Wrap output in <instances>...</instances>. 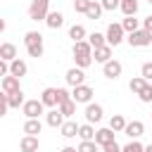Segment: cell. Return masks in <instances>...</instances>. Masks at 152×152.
Segmentation results:
<instances>
[{
  "label": "cell",
  "instance_id": "cell-1",
  "mask_svg": "<svg viewBox=\"0 0 152 152\" xmlns=\"http://www.w3.org/2000/svg\"><path fill=\"white\" fill-rule=\"evenodd\" d=\"M74 59H76V66L78 69H86L93 64V45L88 40H81V43H74Z\"/></svg>",
  "mask_w": 152,
  "mask_h": 152
},
{
  "label": "cell",
  "instance_id": "cell-2",
  "mask_svg": "<svg viewBox=\"0 0 152 152\" xmlns=\"http://www.w3.org/2000/svg\"><path fill=\"white\" fill-rule=\"evenodd\" d=\"M24 45H26V52L31 55V57H43V36L38 33V31H26V36H24Z\"/></svg>",
  "mask_w": 152,
  "mask_h": 152
},
{
  "label": "cell",
  "instance_id": "cell-3",
  "mask_svg": "<svg viewBox=\"0 0 152 152\" xmlns=\"http://www.w3.org/2000/svg\"><path fill=\"white\" fill-rule=\"evenodd\" d=\"M50 0H31V5H28V19H33V21H45L48 19V14H50Z\"/></svg>",
  "mask_w": 152,
  "mask_h": 152
},
{
  "label": "cell",
  "instance_id": "cell-4",
  "mask_svg": "<svg viewBox=\"0 0 152 152\" xmlns=\"http://www.w3.org/2000/svg\"><path fill=\"white\" fill-rule=\"evenodd\" d=\"M126 40L131 43V48H145V45L152 43V33H147L145 28H138L135 33H128Z\"/></svg>",
  "mask_w": 152,
  "mask_h": 152
},
{
  "label": "cell",
  "instance_id": "cell-5",
  "mask_svg": "<svg viewBox=\"0 0 152 152\" xmlns=\"http://www.w3.org/2000/svg\"><path fill=\"white\" fill-rule=\"evenodd\" d=\"M93 95H95V93H93V88L83 83V86H76V88H74V93H71V100H74L76 104H78V102H83V104H90Z\"/></svg>",
  "mask_w": 152,
  "mask_h": 152
},
{
  "label": "cell",
  "instance_id": "cell-6",
  "mask_svg": "<svg viewBox=\"0 0 152 152\" xmlns=\"http://www.w3.org/2000/svg\"><path fill=\"white\" fill-rule=\"evenodd\" d=\"M124 40V26L121 24H109L107 26V45H119Z\"/></svg>",
  "mask_w": 152,
  "mask_h": 152
},
{
  "label": "cell",
  "instance_id": "cell-7",
  "mask_svg": "<svg viewBox=\"0 0 152 152\" xmlns=\"http://www.w3.org/2000/svg\"><path fill=\"white\" fill-rule=\"evenodd\" d=\"M43 107H45V104H43L40 100H26L21 109H24L26 119H38V116L43 114Z\"/></svg>",
  "mask_w": 152,
  "mask_h": 152
},
{
  "label": "cell",
  "instance_id": "cell-8",
  "mask_svg": "<svg viewBox=\"0 0 152 152\" xmlns=\"http://www.w3.org/2000/svg\"><path fill=\"white\" fill-rule=\"evenodd\" d=\"M121 71H124V66H121V62H116V59H109L107 64H102V74L107 76V78H119L121 76Z\"/></svg>",
  "mask_w": 152,
  "mask_h": 152
},
{
  "label": "cell",
  "instance_id": "cell-9",
  "mask_svg": "<svg viewBox=\"0 0 152 152\" xmlns=\"http://www.w3.org/2000/svg\"><path fill=\"white\" fill-rule=\"evenodd\" d=\"M64 78H66V83H69V86H74V88H76V86H83L86 74H83V69L74 66V69H69V71H66V76H64Z\"/></svg>",
  "mask_w": 152,
  "mask_h": 152
},
{
  "label": "cell",
  "instance_id": "cell-10",
  "mask_svg": "<svg viewBox=\"0 0 152 152\" xmlns=\"http://www.w3.org/2000/svg\"><path fill=\"white\" fill-rule=\"evenodd\" d=\"M0 86H2V93H7V95H12V93H19L21 88H19V78L17 76H2V81H0Z\"/></svg>",
  "mask_w": 152,
  "mask_h": 152
},
{
  "label": "cell",
  "instance_id": "cell-11",
  "mask_svg": "<svg viewBox=\"0 0 152 152\" xmlns=\"http://www.w3.org/2000/svg\"><path fill=\"white\" fill-rule=\"evenodd\" d=\"M86 121H88V124H97V121H102V107L90 102V104L86 107Z\"/></svg>",
  "mask_w": 152,
  "mask_h": 152
},
{
  "label": "cell",
  "instance_id": "cell-12",
  "mask_svg": "<svg viewBox=\"0 0 152 152\" xmlns=\"http://www.w3.org/2000/svg\"><path fill=\"white\" fill-rule=\"evenodd\" d=\"M64 119H66V116H64L59 109H50L48 116H45L48 126H52V128H62V126H64Z\"/></svg>",
  "mask_w": 152,
  "mask_h": 152
},
{
  "label": "cell",
  "instance_id": "cell-13",
  "mask_svg": "<svg viewBox=\"0 0 152 152\" xmlns=\"http://www.w3.org/2000/svg\"><path fill=\"white\" fill-rule=\"evenodd\" d=\"M124 133L135 140V138H140V135L145 133V124H142V121H131V124H126V131H124Z\"/></svg>",
  "mask_w": 152,
  "mask_h": 152
},
{
  "label": "cell",
  "instance_id": "cell-14",
  "mask_svg": "<svg viewBox=\"0 0 152 152\" xmlns=\"http://www.w3.org/2000/svg\"><path fill=\"white\" fill-rule=\"evenodd\" d=\"M26 71H28V66H26V62L24 59H14V62H10V74L12 76H17V78H21V76H26Z\"/></svg>",
  "mask_w": 152,
  "mask_h": 152
},
{
  "label": "cell",
  "instance_id": "cell-15",
  "mask_svg": "<svg viewBox=\"0 0 152 152\" xmlns=\"http://www.w3.org/2000/svg\"><path fill=\"white\" fill-rule=\"evenodd\" d=\"M95 142L97 145H107V142H114V131L112 128H97V133H95Z\"/></svg>",
  "mask_w": 152,
  "mask_h": 152
},
{
  "label": "cell",
  "instance_id": "cell-16",
  "mask_svg": "<svg viewBox=\"0 0 152 152\" xmlns=\"http://www.w3.org/2000/svg\"><path fill=\"white\" fill-rule=\"evenodd\" d=\"M19 150L21 152H38V138L36 135H24L21 142H19Z\"/></svg>",
  "mask_w": 152,
  "mask_h": 152
},
{
  "label": "cell",
  "instance_id": "cell-17",
  "mask_svg": "<svg viewBox=\"0 0 152 152\" xmlns=\"http://www.w3.org/2000/svg\"><path fill=\"white\" fill-rule=\"evenodd\" d=\"M0 59L14 62V59H17V48H14L12 43H2V45H0Z\"/></svg>",
  "mask_w": 152,
  "mask_h": 152
},
{
  "label": "cell",
  "instance_id": "cell-18",
  "mask_svg": "<svg viewBox=\"0 0 152 152\" xmlns=\"http://www.w3.org/2000/svg\"><path fill=\"white\" fill-rule=\"evenodd\" d=\"M40 102L45 107H55L57 104V88H45L43 95H40Z\"/></svg>",
  "mask_w": 152,
  "mask_h": 152
},
{
  "label": "cell",
  "instance_id": "cell-19",
  "mask_svg": "<svg viewBox=\"0 0 152 152\" xmlns=\"http://www.w3.org/2000/svg\"><path fill=\"white\" fill-rule=\"evenodd\" d=\"M126 124H128V121H126L121 114H114V116L109 119V128H112L114 133H121V131H126Z\"/></svg>",
  "mask_w": 152,
  "mask_h": 152
},
{
  "label": "cell",
  "instance_id": "cell-20",
  "mask_svg": "<svg viewBox=\"0 0 152 152\" xmlns=\"http://www.w3.org/2000/svg\"><path fill=\"white\" fill-rule=\"evenodd\" d=\"M40 128H43V124L38 119H26V124H24V133L26 135H38Z\"/></svg>",
  "mask_w": 152,
  "mask_h": 152
},
{
  "label": "cell",
  "instance_id": "cell-21",
  "mask_svg": "<svg viewBox=\"0 0 152 152\" xmlns=\"http://www.w3.org/2000/svg\"><path fill=\"white\" fill-rule=\"evenodd\" d=\"M78 128H81V126H78L76 121H64V126H62L59 131H62L64 138H76V135H78Z\"/></svg>",
  "mask_w": 152,
  "mask_h": 152
},
{
  "label": "cell",
  "instance_id": "cell-22",
  "mask_svg": "<svg viewBox=\"0 0 152 152\" xmlns=\"http://www.w3.org/2000/svg\"><path fill=\"white\" fill-rule=\"evenodd\" d=\"M45 24H48L50 28H59V26L64 24V14H62V12H50L48 19H45Z\"/></svg>",
  "mask_w": 152,
  "mask_h": 152
},
{
  "label": "cell",
  "instance_id": "cell-23",
  "mask_svg": "<svg viewBox=\"0 0 152 152\" xmlns=\"http://www.w3.org/2000/svg\"><path fill=\"white\" fill-rule=\"evenodd\" d=\"M109 59H112V45H104V48H97V50H95V62L107 64Z\"/></svg>",
  "mask_w": 152,
  "mask_h": 152
},
{
  "label": "cell",
  "instance_id": "cell-24",
  "mask_svg": "<svg viewBox=\"0 0 152 152\" xmlns=\"http://www.w3.org/2000/svg\"><path fill=\"white\" fill-rule=\"evenodd\" d=\"M121 12L126 17H135L138 12V0H121Z\"/></svg>",
  "mask_w": 152,
  "mask_h": 152
},
{
  "label": "cell",
  "instance_id": "cell-25",
  "mask_svg": "<svg viewBox=\"0 0 152 152\" xmlns=\"http://www.w3.org/2000/svg\"><path fill=\"white\" fill-rule=\"evenodd\" d=\"M95 128H93V124H83L81 128H78V138L81 140H95Z\"/></svg>",
  "mask_w": 152,
  "mask_h": 152
},
{
  "label": "cell",
  "instance_id": "cell-26",
  "mask_svg": "<svg viewBox=\"0 0 152 152\" xmlns=\"http://www.w3.org/2000/svg\"><path fill=\"white\" fill-rule=\"evenodd\" d=\"M69 38H74V43H81V40L86 38V28H83L81 24H74V26L69 28Z\"/></svg>",
  "mask_w": 152,
  "mask_h": 152
},
{
  "label": "cell",
  "instance_id": "cell-27",
  "mask_svg": "<svg viewBox=\"0 0 152 152\" xmlns=\"http://www.w3.org/2000/svg\"><path fill=\"white\" fill-rule=\"evenodd\" d=\"M88 43H90L95 50H97V48H104V45H107V36H102V33H97V31H95V33H90V36H88Z\"/></svg>",
  "mask_w": 152,
  "mask_h": 152
},
{
  "label": "cell",
  "instance_id": "cell-28",
  "mask_svg": "<svg viewBox=\"0 0 152 152\" xmlns=\"http://www.w3.org/2000/svg\"><path fill=\"white\" fill-rule=\"evenodd\" d=\"M102 10H104V7H102V2H95V0H93V2H90V7H88V12H86V17H88V19H100Z\"/></svg>",
  "mask_w": 152,
  "mask_h": 152
},
{
  "label": "cell",
  "instance_id": "cell-29",
  "mask_svg": "<svg viewBox=\"0 0 152 152\" xmlns=\"http://www.w3.org/2000/svg\"><path fill=\"white\" fill-rule=\"evenodd\" d=\"M121 26H124V31H128V33H135V31L140 28V21H138L135 17H126V19L121 21Z\"/></svg>",
  "mask_w": 152,
  "mask_h": 152
},
{
  "label": "cell",
  "instance_id": "cell-30",
  "mask_svg": "<svg viewBox=\"0 0 152 152\" xmlns=\"http://www.w3.org/2000/svg\"><path fill=\"white\" fill-rule=\"evenodd\" d=\"M147 86V81L142 78V76H135V78H131V83H128V88H131V93H138L140 95V90Z\"/></svg>",
  "mask_w": 152,
  "mask_h": 152
},
{
  "label": "cell",
  "instance_id": "cell-31",
  "mask_svg": "<svg viewBox=\"0 0 152 152\" xmlns=\"http://www.w3.org/2000/svg\"><path fill=\"white\" fill-rule=\"evenodd\" d=\"M24 93L19 90V93H12V95H7V104L10 107H24Z\"/></svg>",
  "mask_w": 152,
  "mask_h": 152
},
{
  "label": "cell",
  "instance_id": "cell-32",
  "mask_svg": "<svg viewBox=\"0 0 152 152\" xmlns=\"http://www.w3.org/2000/svg\"><path fill=\"white\" fill-rule=\"evenodd\" d=\"M78 152H97V142L95 140H81Z\"/></svg>",
  "mask_w": 152,
  "mask_h": 152
},
{
  "label": "cell",
  "instance_id": "cell-33",
  "mask_svg": "<svg viewBox=\"0 0 152 152\" xmlns=\"http://www.w3.org/2000/svg\"><path fill=\"white\" fill-rule=\"evenodd\" d=\"M59 112H62L64 116H71V114L76 112V102H74V100H69V102H64V104H59Z\"/></svg>",
  "mask_w": 152,
  "mask_h": 152
},
{
  "label": "cell",
  "instance_id": "cell-34",
  "mask_svg": "<svg viewBox=\"0 0 152 152\" xmlns=\"http://www.w3.org/2000/svg\"><path fill=\"white\" fill-rule=\"evenodd\" d=\"M71 100V93L66 90V88H57V104H64V102H69Z\"/></svg>",
  "mask_w": 152,
  "mask_h": 152
},
{
  "label": "cell",
  "instance_id": "cell-35",
  "mask_svg": "<svg viewBox=\"0 0 152 152\" xmlns=\"http://www.w3.org/2000/svg\"><path fill=\"white\" fill-rule=\"evenodd\" d=\"M90 2H93V0H74V10L81 12V14H86L88 7H90Z\"/></svg>",
  "mask_w": 152,
  "mask_h": 152
},
{
  "label": "cell",
  "instance_id": "cell-36",
  "mask_svg": "<svg viewBox=\"0 0 152 152\" xmlns=\"http://www.w3.org/2000/svg\"><path fill=\"white\" fill-rule=\"evenodd\" d=\"M140 76H142V78H145L147 83L152 81V62H145V64L140 66Z\"/></svg>",
  "mask_w": 152,
  "mask_h": 152
},
{
  "label": "cell",
  "instance_id": "cell-37",
  "mask_svg": "<svg viewBox=\"0 0 152 152\" xmlns=\"http://www.w3.org/2000/svg\"><path fill=\"white\" fill-rule=\"evenodd\" d=\"M121 152H145V147L138 142V140H131L128 145H124V150Z\"/></svg>",
  "mask_w": 152,
  "mask_h": 152
},
{
  "label": "cell",
  "instance_id": "cell-38",
  "mask_svg": "<svg viewBox=\"0 0 152 152\" xmlns=\"http://www.w3.org/2000/svg\"><path fill=\"white\" fill-rule=\"evenodd\" d=\"M142 102H152V83H147L142 90H140V95H138Z\"/></svg>",
  "mask_w": 152,
  "mask_h": 152
},
{
  "label": "cell",
  "instance_id": "cell-39",
  "mask_svg": "<svg viewBox=\"0 0 152 152\" xmlns=\"http://www.w3.org/2000/svg\"><path fill=\"white\" fill-rule=\"evenodd\" d=\"M102 7L104 10H116V7H121V0H102Z\"/></svg>",
  "mask_w": 152,
  "mask_h": 152
},
{
  "label": "cell",
  "instance_id": "cell-40",
  "mask_svg": "<svg viewBox=\"0 0 152 152\" xmlns=\"http://www.w3.org/2000/svg\"><path fill=\"white\" fill-rule=\"evenodd\" d=\"M102 150H104V152H121V150H124V147H119V142H116V140H114V142H107V145H104V147H102Z\"/></svg>",
  "mask_w": 152,
  "mask_h": 152
},
{
  "label": "cell",
  "instance_id": "cell-41",
  "mask_svg": "<svg viewBox=\"0 0 152 152\" xmlns=\"http://www.w3.org/2000/svg\"><path fill=\"white\" fill-rule=\"evenodd\" d=\"M0 76H10V62L0 59Z\"/></svg>",
  "mask_w": 152,
  "mask_h": 152
},
{
  "label": "cell",
  "instance_id": "cell-42",
  "mask_svg": "<svg viewBox=\"0 0 152 152\" xmlns=\"http://www.w3.org/2000/svg\"><path fill=\"white\" fill-rule=\"evenodd\" d=\"M142 28H145L147 33H152V14H150V17H145V21H142Z\"/></svg>",
  "mask_w": 152,
  "mask_h": 152
},
{
  "label": "cell",
  "instance_id": "cell-43",
  "mask_svg": "<svg viewBox=\"0 0 152 152\" xmlns=\"http://www.w3.org/2000/svg\"><path fill=\"white\" fill-rule=\"evenodd\" d=\"M59 152H78V147H62Z\"/></svg>",
  "mask_w": 152,
  "mask_h": 152
},
{
  "label": "cell",
  "instance_id": "cell-44",
  "mask_svg": "<svg viewBox=\"0 0 152 152\" xmlns=\"http://www.w3.org/2000/svg\"><path fill=\"white\" fill-rule=\"evenodd\" d=\"M145 152H152V145H147V147H145Z\"/></svg>",
  "mask_w": 152,
  "mask_h": 152
},
{
  "label": "cell",
  "instance_id": "cell-45",
  "mask_svg": "<svg viewBox=\"0 0 152 152\" xmlns=\"http://www.w3.org/2000/svg\"><path fill=\"white\" fill-rule=\"evenodd\" d=\"M147 2H150V5H152V0H147Z\"/></svg>",
  "mask_w": 152,
  "mask_h": 152
}]
</instances>
